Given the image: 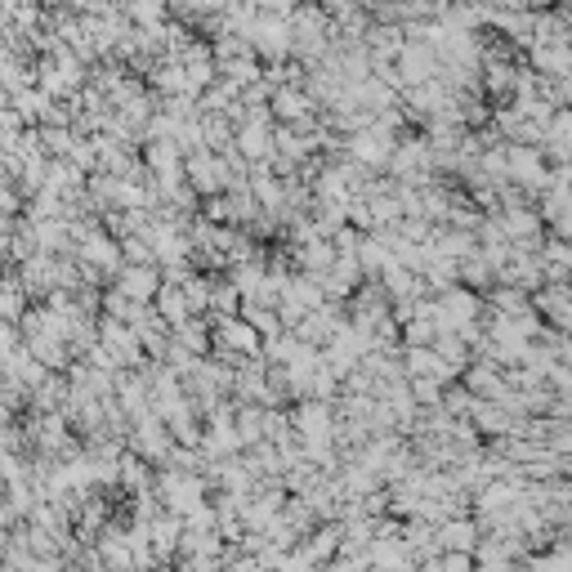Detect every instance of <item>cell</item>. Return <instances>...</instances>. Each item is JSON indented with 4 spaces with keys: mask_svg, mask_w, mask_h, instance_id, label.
Segmentation results:
<instances>
[{
    "mask_svg": "<svg viewBox=\"0 0 572 572\" xmlns=\"http://www.w3.org/2000/svg\"><path fill=\"white\" fill-rule=\"evenodd\" d=\"M157 492H161V501H166V510H170V514L188 519V514H193L197 505H206V501L215 497V483L206 479V474L157 470Z\"/></svg>",
    "mask_w": 572,
    "mask_h": 572,
    "instance_id": "1",
    "label": "cell"
},
{
    "mask_svg": "<svg viewBox=\"0 0 572 572\" xmlns=\"http://www.w3.org/2000/svg\"><path fill=\"white\" fill-rule=\"evenodd\" d=\"M184 175H188V184L197 188V197H202V202H211V197H224L228 188L237 184L233 170H228V161H224V152H211V148L193 152V157L184 161Z\"/></svg>",
    "mask_w": 572,
    "mask_h": 572,
    "instance_id": "2",
    "label": "cell"
},
{
    "mask_svg": "<svg viewBox=\"0 0 572 572\" xmlns=\"http://www.w3.org/2000/svg\"><path fill=\"white\" fill-rule=\"evenodd\" d=\"M215 354L228 362H246V358H264V336L251 327L246 318H215Z\"/></svg>",
    "mask_w": 572,
    "mask_h": 572,
    "instance_id": "3",
    "label": "cell"
},
{
    "mask_svg": "<svg viewBox=\"0 0 572 572\" xmlns=\"http://www.w3.org/2000/svg\"><path fill=\"white\" fill-rule=\"evenodd\" d=\"M76 260H81L85 269L103 273L108 282H117V273L126 269V251H121V237H112L108 228H103V233H94L90 242L76 246Z\"/></svg>",
    "mask_w": 572,
    "mask_h": 572,
    "instance_id": "4",
    "label": "cell"
},
{
    "mask_svg": "<svg viewBox=\"0 0 572 572\" xmlns=\"http://www.w3.org/2000/svg\"><path fill=\"white\" fill-rule=\"evenodd\" d=\"M291 421L300 443H318V438H336V403H318V398H304L291 407Z\"/></svg>",
    "mask_w": 572,
    "mask_h": 572,
    "instance_id": "5",
    "label": "cell"
},
{
    "mask_svg": "<svg viewBox=\"0 0 572 572\" xmlns=\"http://www.w3.org/2000/svg\"><path fill=\"white\" fill-rule=\"evenodd\" d=\"M112 286H117L126 300H135V304H157L166 278H161V264H126Z\"/></svg>",
    "mask_w": 572,
    "mask_h": 572,
    "instance_id": "6",
    "label": "cell"
},
{
    "mask_svg": "<svg viewBox=\"0 0 572 572\" xmlns=\"http://www.w3.org/2000/svg\"><path fill=\"white\" fill-rule=\"evenodd\" d=\"M483 523L474 519V514H465V519H452L438 528V546H443V555H479L483 546Z\"/></svg>",
    "mask_w": 572,
    "mask_h": 572,
    "instance_id": "7",
    "label": "cell"
},
{
    "mask_svg": "<svg viewBox=\"0 0 572 572\" xmlns=\"http://www.w3.org/2000/svg\"><path fill=\"white\" fill-rule=\"evenodd\" d=\"M532 72H541L546 81H568L572 76V45H537L528 54Z\"/></svg>",
    "mask_w": 572,
    "mask_h": 572,
    "instance_id": "8",
    "label": "cell"
},
{
    "mask_svg": "<svg viewBox=\"0 0 572 572\" xmlns=\"http://www.w3.org/2000/svg\"><path fill=\"white\" fill-rule=\"evenodd\" d=\"M143 166L152 179L184 175V152H179V143H143Z\"/></svg>",
    "mask_w": 572,
    "mask_h": 572,
    "instance_id": "9",
    "label": "cell"
},
{
    "mask_svg": "<svg viewBox=\"0 0 572 572\" xmlns=\"http://www.w3.org/2000/svg\"><path fill=\"white\" fill-rule=\"evenodd\" d=\"M434 255H443V260H452V264H465L470 255H479V233H461V228H438Z\"/></svg>",
    "mask_w": 572,
    "mask_h": 572,
    "instance_id": "10",
    "label": "cell"
},
{
    "mask_svg": "<svg viewBox=\"0 0 572 572\" xmlns=\"http://www.w3.org/2000/svg\"><path fill=\"white\" fill-rule=\"evenodd\" d=\"M5 103L18 112V117L27 121V126H41V121H45V112L54 108V99L41 90V85H32V90H18L14 99H5Z\"/></svg>",
    "mask_w": 572,
    "mask_h": 572,
    "instance_id": "11",
    "label": "cell"
},
{
    "mask_svg": "<svg viewBox=\"0 0 572 572\" xmlns=\"http://www.w3.org/2000/svg\"><path fill=\"white\" fill-rule=\"evenodd\" d=\"M152 309L161 313V322H166V327H184L188 318H193V309H188V295H184V286H161V295H157V304H152Z\"/></svg>",
    "mask_w": 572,
    "mask_h": 572,
    "instance_id": "12",
    "label": "cell"
},
{
    "mask_svg": "<svg viewBox=\"0 0 572 572\" xmlns=\"http://www.w3.org/2000/svg\"><path fill=\"white\" fill-rule=\"evenodd\" d=\"M483 398L479 394H470V389L456 380V385H447V394H443V412L452 416V421H470L474 416V407H479Z\"/></svg>",
    "mask_w": 572,
    "mask_h": 572,
    "instance_id": "13",
    "label": "cell"
},
{
    "mask_svg": "<svg viewBox=\"0 0 572 572\" xmlns=\"http://www.w3.org/2000/svg\"><path fill=\"white\" fill-rule=\"evenodd\" d=\"M242 318L251 322V327L260 331L264 340H273V336H282V331H286V327H282V318H278V309H264V304H251V300L242 304Z\"/></svg>",
    "mask_w": 572,
    "mask_h": 572,
    "instance_id": "14",
    "label": "cell"
},
{
    "mask_svg": "<svg viewBox=\"0 0 572 572\" xmlns=\"http://www.w3.org/2000/svg\"><path fill=\"white\" fill-rule=\"evenodd\" d=\"M41 143H45V152H50V157H72L76 143H81V135L68 130V126H41Z\"/></svg>",
    "mask_w": 572,
    "mask_h": 572,
    "instance_id": "15",
    "label": "cell"
},
{
    "mask_svg": "<svg viewBox=\"0 0 572 572\" xmlns=\"http://www.w3.org/2000/svg\"><path fill=\"white\" fill-rule=\"evenodd\" d=\"M184 528H188V532H219V510H215V497L206 501V505H197V510L184 519Z\"/></svg>",
    "mask_w": 572,
    "mask_h": 572,
    "instance_id": "16",
    "label": "cell"
},
{
    "mask_svg": "<svg viewBox=\"0 0 572 572\" xmlns=\"http://www.w3.org/2000/svg\"><path fill=\"white\" fill-rule=\"evenodd\" d=\"M121 251H126V264H157V251H152L148 237H126Z\"/></svg>",
    "mask_w": 572,
    "mask_h": 572,
    "instance_id": "17",
    "label": "cell"
}]
</instances>
